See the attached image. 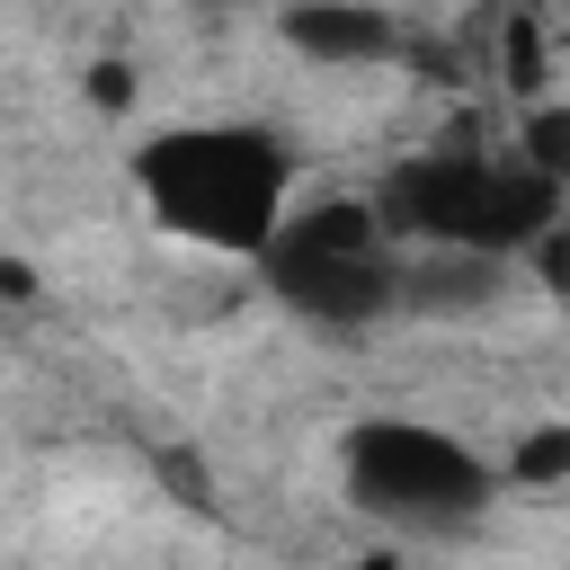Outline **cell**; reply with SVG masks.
Returning <instances> with one entry per match:
<instances>
[{"label":"cell","instance_id":"1","mask_svg":"<svg viewBox=\"0 0 570 570\" xmlns=\"http://www.w3.org/2000/svg\"><path fill=\"white\" fill-rule=\"evenodd\" d=\"M134 187L151 205L160 232L196 240V249H232V258H267L285 232V187H294V151L258 125H178L151 134L134 160Z\"/></svg>","mask_w":570,"mask_h":570},{"label":"cell","instance_id":"5","mask_svg":"<svg viewBox=\"0 0 570 570\" xmlns=\"http://www.w3.org/2000/svg\"><path fill=\"white\" fill-rule=\"evenodd\" d=\"M285 45L312 62H383L392 18L374 0H285Z\"/></svg>","mask_w":570,"mask_h":570},{"label":"cell","instance_id":"2","mask_svg":"<svg viewBox=\"0 0 570 570\" xmlns=\"http://www.w3.org/2000/svg\"><path fill=\"white\" fill-rule=\"evenodd\" d=\"M392 240H428V249H472V258H508V249H534L561 214H570V187L552 169H534L525 151H419L401 169H383L374 187Z\"/></svg>","mask_w":570,"mask_h":570},{"label":"cell","instance_id":"4","mask_svg":"<svg viewBox=\"0 0 570 570\" xmlns=\"http://www.w3.org/2000/svg\"><path fill=\"white\" fill-rule=\"evenodd\" d=\"M347 490L365 517H392V525H472L499 490V472L445 436V428H419V419H365L347 436Z\"/></svg>","mask_w":570,"mask_h":570},{"label":"cell","instance_id":"8","mask_svg":"<svg viewBox=\"0 0 570 570\" xmlns=\"http://www.w3.org/2000/svg\"><path fill=\"white\" fill-rule=\"evenodd\" d=\"M499 62H508V89H534V80H543V45H534V18H525V9L508 18V53H499Z\"/></svg>","mask_w":570,"mask_h":570},{"label":"cell","instance_id":"7","mask_svg":"<svg viewBox=\"0 0 570 570\" xmlns=\"http://www.w3.org/2000/svg\"><path fill=\"white\" fill-rule=\"evenodd\" d=\"M525 160L570 187V116H561V107H534V116H525Z\"/></svg>","mask_w":570,"mask_h":570},{"label":"cell","instance_id":"9","mask_svg":"<svg viewBox=\"0 0 570 570\" xmlns=\"http://www.w3.org/2000/svg\"><path fill=\"white\" fill-rule=\"evenodd\" d=\"M89 98H98V107H125V98H134L125 62H98V71H89Z\"/></svg>","mask_w":570,"mask_h":570},{"label":"cell","instance_id":"3","mask_svg":"<svg viewBox=\"0 0 570 570\" xmlns=\"http://www.w3.org/2000/svg\"><path fill=\"white\" fill-rule=\"evenodd\" d=\"M267 276H276V294L294 303V312H312V321H330V330H356V321H383L410 285V267L392 258V223H383V205L365 196H330V205H303V214H285V232H276V249H267Z\"/></svg>","mask_w":570,"mask_h":570},{"label":"cell","instance_id":"10","mask_svg":"<svg viewBox=\"0 0 570 570\" xmlns=\"http://www.w3.org/2000/svg\"><path fill=\"white\" fill-rule=\"evenodd\" d=\"M356 570H401V561H392V552H374V561H356Z\"/></svg>","mask_w":570,"mask_h":570},{"label":"cell","instance_id":"6","mask_svg":"<svg viewBox=\"0 0 570 570\" xmlns=\"http://www.w3.org/2000/svg\"><path fill=\"white\" fill-rule=\"evenodd\" d=\"M508 481L517 490H561L570 481V419H543L508 445Z\"/></svg>","mask_w":570,"mask_h":570}]
</instances>
